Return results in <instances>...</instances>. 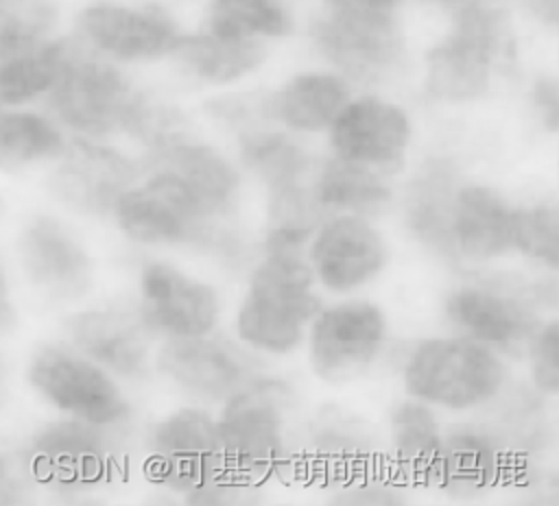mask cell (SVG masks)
I'll return each mask as SVG.
<instances>
[{
	"instance_id": "8",
	"label": "cell",
	"mask_w": 559,
	"mask_h": 506,
	"mask_svg": "<svg viewBox=\"0 0 559 506\" xmlns=\"http://www.w3.org/2000/svg\"><path fill=\"white\" fill-rule=\"evenodd\" d=\"M140 177L114 205L120 231L140 244L210 242L216 218L168 170L140 166Z\"/></svg>"
},
{
	"instance_id": "33",
	"label": "cell",
	"mask_w": 559,
	"mask_h": 506,
	"mask_svg": "<svg viewBox=\"0 0 559 506\" xmlns=\"http://www.w3.org/2000/svg\"><path fill=\"white\" fill-rule=\"evenodd\" d=\"M511 244L522 255L548 266L559 264V212L555 203L513 207Z\"/></svg>"
},
{
	"instance_id": "34",
	"label": "cell",
	"mask_w": 559,
	"mask_h": 506,
	"mask_svg": "<svg viewBox=\"0 0 559 506\" xmlns=\"http://www.w3.org/2000/svg\"><path fill=\"white\" fill-rule=\"evenodd\" d=\"M61 0H0V33L44 39L57 35Z\"/></svg>"
},
{
	"instance_id": "37",
	"label": "cell",
	"mask_w": 559,
	"mask_h": 506,
	"mask_svg": "<svg viewBox=\"0 0 559 506\" xmlns=\"http://www.w3.org/2000/svg\"><path fill=\"white\" fill-rule=\"evenodd\" d=\"M28 493V467L15 449L0 445V504H20Z\"/></svg>"
},
{
	"instance_id": "16",
	"label": "cell",
	"mask_w": 559,
	"mask_h": 506,
	"mask_svg": "<svg viewBox=\"0 0 559 506\" xmlns=\"http://www.w3.org/2000/svg\"><path fill=\"white\" fill-rule=\"evenodd\" d=\"M445 316L463 336L493 351H518L537 329V314L526 297L487 284L454 288L445 299Z\"/></svg>"
},
{
	"instance_id": "36",
	"label": "cell",
	"mask_w": 559,
	"mask_h": 506,
	"mask_svg": "<svg viewBox=\"0 0 559 506\" xmlns=\"http://www.w3.org/2000/svg\"><path fill=\"white\" fill-rule=\"evenodd\" d=\"M528 105L537 124L555 135L559 129V81L555 74H537L531 81Z\"/></svg>"
},
{
	"instance_id": "11",
	"label": "cell",
	"mask_w": 559,
	"mask_h": 506,
	"mask_svg": "<svg viewBox=\"0 0 559 506\" xmlns=\"http://www.w3.org/2000/svg\"><path fill=\"white\" fill-rule=\"evenodd\" d=\"M48 188L59 203L85 216H107L140 179V159L107 140L72 137L52 161Z\"/></svg>"
},
{
	"instance_id": "35",
	"label": "cell",
	"mask_w": 559,
	"mask_h": 506,
	"mask_svg": "<svg viewBox=\"0 0 559 506\" xmlns=\"http://www.w3.org/2000/svg\"><path fill=\"white\" fill-rule=\"evenodd\" d=\"M531 375L537 390L557 395L559 390V327L557 321L537 325L528 340Z\"/></svg>"
},
{
	"instance_id": "19",
	"label": "cell",
	"mask_w": 559,
	"mask_h": 506,
	"mask_svg": "<svg viewBox=\"0 0 559 506\" xmlns=\"http://www.w3.org/2000/svg\"><path fill=\"white\" fill-rule=\"evenodd\" d=\"M140 166H155L175 174L201 201L212 218L227 216L238 203V168L223 150L199 140L194 133L164 148L144 153Z\"/></svg>"
},
{
	"instance_id": "26",
	"label": "cell",
	"mask_w": 559,
	"mask_h": 506,
	"mask_svg": "<svg viewBox=\"0 0 559 506\" xmlns=\"http://www.w3.org/2000/svg\"><path fill=\"white\" fill-rule=\"evenodd\" d=\"M234 137L240 166L266 183L269 190L312 177L317 161L295 133L273 122H264L249 126Z\"/></svg>"
},
{
	"instance_id": "13",
	"label": "cell",
	"mask_w": 559,
	"mask_h": 506,
	"mask_svg": "<svg viewBox=\"0 0 559 506\" xmlns=\"http://www.w3.org/2000/svg\"><path fill=\"white\" fill-rule=\"evenodd\" d=\"M306 255L321 286L352 292L382 273L386 244L365 216L334 214L314 229Z\"/></svg>"
},
{
	"instance_id": "2",
	"label": "cell",
	"mask_w": 559,
	"mask_h": 506,
	"mask_svg": "<svg viewBox=\"0 0 559 506\" xmlns=\"http://www.w3.org/2000/svg\"><path fill=\"white\" fill-rule=\"evenodd\" d=\"M306 244L286 236H266V253L236 314L238 338L260 353H290L321 310L312 292L314 275Z\"/></svg>"
},
{
	"instance_id": "25",
	"label": "cell",
	"mask_w": 559,
	"mask_h": 506,
	"mask_svg": "<svg viewBox=\"0 0 559 506\" xmlns=\"http://www.w3.org/2000/svg\"><path fill=\"white\" fill-rule=\"evenodd\" d=\"M456 188V170L452 161L432 157L419 166L406 190L404 216L411 233L441 255L454 253L450 218Z\"/></svg>"
},
{
	"instance_id": "10",
	"label": "cell",
	"mask_w": 559,
	"mask_h": 506,
	"mask_svg": "<svg viewBox=\"0 0 559 506\" xmlns=\"http://www.w3.org/2000/svg\"><path fill=\"white\" fill-rule=\"evenodd\" d=\"M325 135L334 157L391 174L411 150L415 124L397 100L362 92L349 96Z\"/></svg>"
},
{
	"instance_id": "5",
	"label": "cell",
	"mask_w": 559,
	"mask_h": 506,
	"mask_svg": "<svg viewBox=\"0 0 559 506\" xmlns=\"http://www.w3.org/2000/svg\"><path fill=\"white\" fill-rule=\"evenodd\" d=\"M183 24L168 0H83L72 15V39L122 68L173 57Z\"/></svg>"
},
{
	"instance_id": "28",
	"label": "cell",
	"mask_w": 559,
	"mask_h": 506,
	"mask_svg": "<svg viewBox=\"0 0 559 506\" xmlns=\"http://www.w3.org/2000/svg\"><path fill=\"white\" fill-rule=\"evenodd\" d=\"M199 26L223 37L273 44L295 35L299 15L293 0H203Z\"/></svg>"
},
{
	"instance_id": "6",
	"label": "cell",
	"mask_w": 559,
	"mask_h": 506,
	"mask_svg": "<svg viewBox=\"0 0 559 506\" xmlns=\"http://www.w3.org/2000/svg\"><path fill=\"white\" fill-rule=\"evenodd\" d=\"M504 364L493 349L467 338H428L404 366V386L421 403L469 410L500 393Z\"/></svg>"
},
{
	"instance_id": "15",
	"label": "cell",
	"mask_w": 559,
	"mask_h": 506,
	"mask_svg": "<svg viewBox=\"0 0 559 506\" xmlns=\"http://www.w3.org/2000/svg\"><path fill=\"white\" fill-rule=\"evenodd\" d=\"M140 318L153 332L170 336L210 334L218 318V297L212 286L186 275L173 264L148 262L138 281Z\"/></svg>"
},
{
	"instance_id": "39",
	"label": "cell",
	"mask_w": 559,
	"mask_h": 506,
	"mask_svg": "<svg viewBox=\"0 0 559 506\" xmlns=\"http://www.w3.org/2000/svg\"><path fill=\"white\" fill-rule=\"evenodd\" d=\"M17 314H15V305L11 301V292H9V281L7 275L0 266V336L11 332L15 327Z\"/></svg>"
},
{
	"instance_id": "41",
	"label": "cell",
	"mask_w": 559,
	"mask_h": 506,
	"mask_svg": "<svg viewBox=\"0 0 559 506\" xmlns=\"http://www.w3.org/2000/svg\"><path fill=\"white\" fill-rule=\"evenodd\" d=\"M4 377H7V369H4V364L0 362V401L4 399V393H7V386H4Z\"/></svg>"
},
{
	"instance_id": "4",
	"label": "cell",
	"mask_w": 559,
	"mask_h": 506,
	"mask_svg": "<svg viewBox=\"0 0 559 506\" xmlns=\"http://www.w3.org/2000/svg\"><path fill=\"white\" fill-rule=\"evenodd\" d=\"M70 52L46 96V111L74 137L122 135L140 87L127 68L98 57L70 37Z\"/></svg>"
},
{
	"instance_id": "40",
	"label": "cell",
	"mask_w": 559,
	"mask_h": 506,
	"mask_svg": "<svg viewBox=\"0 0 559 506\" xmlns=\"http://www.w3.org/2000/svg\"><path fill=\"white\" fill-rule=\"evenodd\" d=\"M417 2H421L424 7L437 11V13H441L445 17V15H450V13H454V11L463 9V7H469V4H476V2H489V0H417Z\"/></svg>"
},
{
	"instance_id": "9",
	"label": "cell",
	"mask_w": 559,
	"mask_h": 506,
	"mask_svg": "<svg viewBox=\"0 0 559 506\" xmlns=\"http://www.w3.org/2000/svg\"><path fill=\"white\" fill-rule=\"evenodd\" d=\"M31 386L57 410L114 427L129 417V401L100 364L63 347H41L28 362Z\"/></svg>"
},
{
	"instance_id": "24",
	"label": "cell",
	"mask_w": 559,
	"mask_h": 506,
	"mask_svg": "<svg viewBox=\"0 0 559 506\" xmlns=\"http://www.w3.org/2000/svg\"><path fill=\"white\" fill-rule=\"evenodd\" d=\"M511 220L513 207L498 190L480 183L459 185L450 218L454 253L476 262L504 255L513 249Z\"/></svg>"
},
{
	"instance_id": "1",
	"label": "cell",
	"mask_w": 559,
	"mask_h": 506,
	"mask_svg": "<svg viewBox=\"0 0 559 506\" xmlns=\"http://www.w3.org/2000/svg\"><path fill=\"white\" fill-rule=\"evenodd\" d=\"M513 4L489 0L445 15L443 33L424 50L421 89L441 105H472L515 65Z\"/></svg>"
},
{
	"instance_id": "18",
	"label": "cell",
	"mask_w": 559,
	"mask_h": 506,
	"mask_svg": "<svg viewBox=\"0 0 559 506\" xmlns=\"http://www.w3.org/2000/svg\"><path fill=\"white\" fill-rule=\"evenodd\" d=\"M31 286L52 299H74L90 284V257L76 236L57 218H33L17 240Z\"/></svg>"
},
{
	"instance_id": "12",
	"label": "cell",
	"mask_w": 559,
	"mask_h": 506,
	"mask_svg": "<svg viewBox=\"0 0 559 506\" xmlns=\"http://www.w3.org/2000/svg\"><path fill=\"white\" fill-rule=\"evenodd\" d=\"M386 340L382 310L367 301H345L319 310L308 325L312 371L328 382H345L367 371Z\"/></svg>"
},
{
	"instance_id": "20",
	"label": "cell",
	"mask_w": 559,
	"mask_h": 506,
	"mask_svg": "<svg viewBox=\"0 0 559 506\" xmlns=\"http://www.w3.org/2000/svg\"><path fill=\"white\" fill-rule=\"evenodd\" d=\"M354 94V85L330 68L290 74L266 96L269 120L295 135L325 133Z\"/></svg>"
},
{
	"instance_id": "3",
	"label": "cell",
	"mask_w": 559,
	"mask_h": 506,
	"mask_svg": "<svg viewBox=\"0 0 559 506\" xmlns=\"http://www.w3.org/2000/svg\"><path fill=\"white\" fill-rule=\"evenodd\" d=\"M304 31L325 68L352 85H384L408 63L404 13H384L349 0H312Z\"/></svg>"
},
{
	"instance_id": "21",
	"label": "cell",
	"mask_w": 559,
	"mask_h": 506,
	"mask_svg": "<svg viewBox=\"0 0 559 506\" xmlns=\"http://www.w3.org/2000/svg\"><path fill=\"white\" fill-rule=\"evenodd\" d=\"M142 318L105 308L85 310L68 321V334L79 353L120 377H142L148 369V338Z\"/></svg>"
},
{
	"instance_id": "31",
	"label": "cell",
	"mask_w": 559,
	"mask_h": 506,
	"mask_svg": "<svg viewBox=\"0 0 559 506\" xmlns=\"http://www.w3.org/2000/svg\"><path fill=\"white\" fill-rule=\"evenodd\" d=\"M397 465L417 480H439L443 438L435 414L421 401L400 403L391 414Z\"/></svg>"
},
{
	"instance_id": "23",
	"label": "cell",
	"mask_w": 559,
	"mask_h": 506,
	"mask_svg": "<svg viewBox=\"0 0 559 506\" xmlns=\"http://www.w3.org/2000/svg\"><path fill=\"white\" fill-rule=\"evenodd\" d=\"M269 52L271 44L266 41L223 37L199 26L197 31H186L168 61L194 83L231 87L262 70Z\"/></svg>"
},
{
	"instance_id": "17",
	"label": "cell",
	"mask_w": 559,
	"mask_h": 506,
	"mask_svg": "<svg viewBox=\"0 0 559 506\" xmlns=\"http://www.w3.org/2000/svg\"><path fill=\"white\" fill-rule=\"evenodd\" d=\"M151 462L159 475L188 493L223 467L216 421L197 408H181L151 432Z\"/></svg>"
},
{
	"instance_id": "7",
	"label": "cell",
	"mask_w": 559,
	"mask_h": 506,
	"mask_svg": "<svg viewBox=\"0 0 559 506\" xmlns=\"http://www.w3.org/2000/svg\"><path fill=\"white\" fill-rule=\"evenodd\" d=\"M286 406L288 390L284 384L262 377L227 397L216 421L223 465L240 478H260L275 471L286 454Z\"/></svg>"
},
{
	"instance_id": "27",
	"label": "cell",
	"mask_w": 559,
	"mask_h": 506,
	"mask_svg": "<svg viewBox=\"0 0 559 506\" xmlns=\"http://www.w3.org/2000/svg\"><path fill=\"white\" fill-rule=\"evenodd\" d=\"M310 183L325 216L354 214L367 218L384 209L393 194L386 174L334 155L314 166Z\"/></svg>"
},
{
	"instance_id": "30",
	"label": "cell",
	"mask_w": 559,
	"mask_h": 506,
	"mask_svg": "<svg viewBox=\"0 0 559 506\" xmlns=\"http://www.w3.org/2000/svg\"><path fill=\"white\" fill-rule=\"evenodd\" d=\"M70 35H52L33 48L0 59V103L31 107L46 100L70 52Z\"/></svg>"
},
{
	"instance_id": "14",
	"label": "cell",
	"mask_w": 559,
	"mask_h": 506,
	"mask_svg": "<svg viewBox=\"0 0 559 506\" xmlns=\"http://www.w3.org/2000/svg\"><path fill=\"white\" fill-rule=\"evenodd\" d=\"M157 366L179 388L203 399H227L258 377L251 356L210 334L170 336L157 353Z\"/></svg>"
},
{
	"instance_id": "29",
	"label": "cell",
	"mask_w": 559,
	"mask_h": 506,
	"mask_svg": "<svg viewBox=\"0 0 559 506\" xmlns=\"http://www.w3.org/2000/svg\"><path fill=\"white\" fill-rule=\"evenodd\" d=\"M66 144V131L48 111L0 103L2 172H20L39 164H52Z\"/></svg>"
},
{
	"instance_id": "32",
	"label": "cell",
	"mask_w": 559,
	"mask_h": 506,
	"mask_svg": "<svg viewBox=\"0 0 559 506\" xmlns=\"http://www.w3.org/2000/svg\"><path fill=\"white\" fill-rule=\"evenodd\" d=\"M500 449L489 432L461 425L443 438L439 480L452 489L476 491L496 480Z\"/></svg>"
},
{
	"instance_id": "22",
	"label": "cell",
	"mask_w": 559,
	"mask_h": 506,
	"mask_svg": "<svg viewBox=\"0 0 559 506\" xmlns=\"http://www.w3.org/2000/svg\"><path fill=\"white\" fill-rule=\"evenodd\" d=\"M109 462L105 425L83 419L41 427L33 438V467L55 482L83 484L98 480Z\"/></svg>"
},
{
	"instance_id": "38",
	"label": "cell",
	"mask_w": 559,
	"mask_h": 506,
	"mask_svg": "<svg viewBox=\"0 0 559 506\" xmlns=\"http://www.w3.org/2000/svg\"><path fill=\"white\" fill-rule=\"evenodd\" d=\"M539 28L555 33L559 26V0H511Z\"/></svg>"
}]
</instances>
